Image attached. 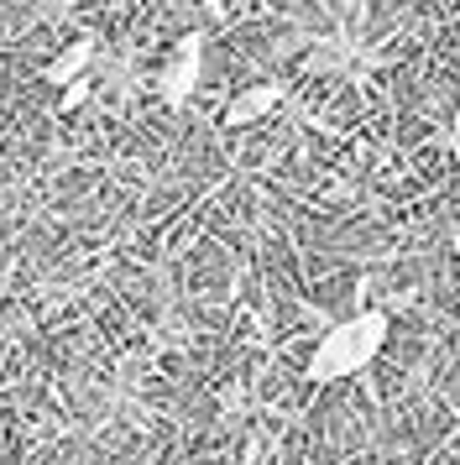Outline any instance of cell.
Returning a JSON list of instances; mask_svg holds the SVG:
<instances>
[{"instance_id":"obj_7","label":"cell","mask_w":460,"mask_h":465,"mask_svg":"<svg viewBox=\"0 0 460 465\" xmlns=\"http://www.w3.org/2000/svg\"><path fill=\"white\" fill-rule=\"evenodd\" d=\"M0 444H5V413H0Z\"/></svg>"},{"instance_id":"obj_5","label":"cell","mask_w":460,"mask_h":465,"mask_svg":"<svg viewBox=\"0 0 460 465\" xmlns=\"http://www.w3.org/2000/svg\"><path fill=\"white\" fill-rule=\"evenodd\" d=\"M84 100H89V74H84V79H74V84L63 89V110H79Z\"/></svg>"},{"instance_id":"obj_3","label":"cell","mask_w":460,"mask_h":465,"mask_svg":"<svg viewBox=\"0 0 460 465\" xmlns=\"http://www.w3.org/2000/svg\"><path fill=\"white\" fill-rule=\"evenodd\" d=\"M277 105H283V84H251V89H241V94L230 100L225 121L230 126H256V121H267Z\"/></svg>"},{"instance_id":"obj_2","label":"cell","mask_w":460,"mask_h":465,"mask_svg":"<svg viewBox=\"0 0 460 465\" xmlns=\"http://www.w3.org/2000/svg\"><path fill=\"white\" fill-rule=\"evenodd\" d=\"M199 68H205V47H199V37H184L178 53H173V64H167V74H163V100L167 105H184L188 94H194Z\"/></svg>"},{"instance_id":"obj_6","label":"cell","mask_w":460,"mask_h":465,"mask_svg":"<svg viewBox=\"0 0 460 465\" xmlns=\"http://www.w3.org/2000/svg\"><path fill=\"white\" fill-rule=\"evenodd\" d=\"M450 246H455V256H460V225H455V235H450Z\"/></svg>"},{"instance_id":"obj_4","label":"cell","mask_w":460,"mask_h":465,"mask_svg":"<svg viewBox=\"0 0 460 465\" xmlns=\"http://www.w3.org/2000/svg\"><path fill=\"white\" fill-rule=\"evenodd\" d=\"M89 58H95V37H79V43H68L53 64L42 68V79H47V84H58V89H68L74 79H84Z\"/></svg>"},{"instance_id":"obj_1","label":"cell","mask_w":460,"mask_h":465,"mask_svg":"<svg viewBox=\"0 0 460 465\" xmlns=\"http://www.w3.org/2000/svg\"><path fill=\"white\" fill-rule=\"evenodd\" d=\"M382 345H387V314L366 309V314L340 319V324L325 330L319 345H314L309 381H345V377H355V371H366V366L376 361Z\"/></svg>"}]
</instances>
